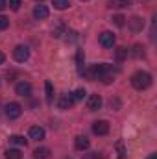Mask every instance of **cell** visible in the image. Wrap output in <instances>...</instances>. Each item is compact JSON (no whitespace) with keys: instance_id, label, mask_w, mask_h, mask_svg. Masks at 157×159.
Here are the masks:
<instances>
[{"instance_id":"cell-1","label":"cell","mask_w":157,"mask_h":159,"mask_svg":"<svg viewBox=\"0 0 157 159\" xmlns=\"http://www.w3.org/2000/svg\"><path fill=\"white\" fill-rule=\"evenodd\" d=\"M131 85L137 91H144V89H148L152 85V76L148 72H144V70H139V72H135L131 76Z\"/></svg>"},{"instance_id":"cell-2","label":"cell","mask_w":157,"mask_h":159,"mask_svg":"<svg viewBox=\"0 0 157 159\" xmlns=\"http://www.w3.org/2000/svg\"><path fill=\"white\" fill-rule=\"evenodd\" d=\"M13 57H15V61L24 63V61L30 57V48H28V46H24V44L15 46V50H13Z\"/></svg>"},{"instance_id":"cell-3","label":"cell","mask_w":157,"mask_h":159,"mask_svg":"<svg viewBox=\"0 0 157 159\" xmlns=\"http://www.w3.org/2000/svg\"><path fill=\"white\" fill-rule=\"evenodd\" d=\"M22 115V106L20 104H17V102H11V104H7L6 106V117L7 119H19Z\"/></svg>"},{"instance_id":"cell-4","label":"cell","mask_w":157,"mask_h":159,"mask_svg":"<svg viewBox=\"0 0 157 159\" xmlns=\"http://www.w3.org/2000/svg\"><path fill=\"white\" fill-rule=\"evenodd\" d=\"M98 41H100V44H102L104 48H113V44H115V35H113V32H102V34L98 35Z\"/></svg>"},{"instance_id":"cell-5","label":"cell","mask_w":157,"mask_h":159,"mask_svg":"<svg viewBox=\"0 0 157 159\" xmlns=\"http://www.w3.org/2000/svg\"><path fill=\"white\" fill-rule=\"evenodd\" d=\"M92 131L96 135H107L109 133V122L107 120H96L92 124Z\"/></svg>"},{"instance_id":"cell-6","label":"cell","mask_w":157,"mask_h":159,"mask_svg":"<svg viewBox=\"0 0 157 159\" xmlns=\"http://www.w3.org/2000/svg\"><path fill=\"white\" fill-rule=\"evenodd\" d=\"M74 102H76L74 96H72L70 93H67V94H63V96L59 98V104H57V106H59V109L65 111V109H70V107L74 106Z\"/></svg>"},{"instance_id":"cell-7","label":"cell","mask_w":157,"mask_h":159,"mask_svg":"<svg viewBox=\"0 0 157 159\" xmlns=\"http://www.w3.org/2000/svg\"><path fill=\"white\" fill-rule=\"evenodd\" d=\"M15 93H17L19 96H30V93H32V85H30L28 81H20V83L15 85Z\"/></svg>"},{"instance_id":"cell-8","label":"cell","mask_w":157,"mask_h":159,"mask_svg":"<svg viewBox=\"0 0 157 159\" xmlns=\"http://www.w3.org/2000/svg\"><path fill=\"white\" fill-rule=\"evenodd\" d=\"M87 107H89L91 111H98V109L102 107V98H100V94H91L89 100H87Z\"/></svg>"},{"instance_id":"cell-9","label":"cell","mask_w":157,"mask_h":159,"mask_svg":"<svg viewBox=\"0 0 157 159\" xmlns=\"http://www.w3.org/2000/svg\"><path fill=\"white\" fill-rule=\"evenodd\" d=\"M89 139L85 137V135H78L76 139H74V146H76V150H79V152H83V150H87L89 148Z\"/></svg>"},{"instance_id":"cell-10","label":"cell","mask_w":157,"mask_h":159,"mask_svg":"<svg viewBox=\"0 0 157 159\" xmlns=\"http://www.w3.org/2000/svg\"><path fill=\"white\" fill-rule=\"evenodd\" d=\"M128 26H129L133 32H141L142 26H144V20H142L141 17H131V19L128 20Z\"/></svg>"},{"instance_id":"cell-11","label":"cell","mask_w":157,"mask_h":159,"mask_svg":"<svg viewBox=\"0 0 157 159\" xmlns=\"http://www.w3.org/2000/svg\"><path fill=\"white\" fill-rule=\"evenodd\" d=\"M48 15H50V11H48V7H46V6H35V7H34V17H35L37 20L46 19Z\"/></svg>"},{"instance_id":"cell-12","label":"cell","mask_w":157,"mask_h":159,"mask_svg":"<svg viewBox=\"0 0 157 159\" xmlns=\"http://www.w3.org/2000/svg\"><path fill=\"white\" fill-rule=\"evenodd\" d=\"M30 137L35 139V141H43L44 139V129L41 126H32L30 128Z\"/></svg>"},{"instance_id":"cell-13","label":"cell","mask_w":157,"mask_h":159,"mask_svg":"<svg viewBox=\"0 0 157 159\" xmlns=\"http://www.w3.org/2000/svg\"><path fill=\"white\" fill-rule=\"evenodd\" d=\"M48 157H50V150L46 146H41V148L34 150V159H48Z\"/></svg>"},{"instance_id":"cell-14","label":"cell","mask_w":157,"mask_h":159,"mask_svg":"<svg viewBox=\"0 0 157 159\" xmlns=\"http://www.w3.org/2000/svg\"><path fill=\"white\" fill-rule=\"evenodd\" d=\"M83 59H85V54H83V50L79 48L78 52H76V65H78V72L83 76V70H85V67H83Z\"/></svg>"},{"instance_id":"cell-15","label":"cell","mask_w":157,"mask_h":159,"mask_svg":"<svg viewBox=\"0 0 157 159\" xmlns=\"http://www.w3.org/2000/svg\"><path fill=\"white\" fill-rule=\"evenodd\" d=\"M44 89H46V102L54 104V87L50 81H44Z\"/></svg>"},{"instance_id":"cell-16","label":"cell","mask_w":157,"mask_h":159,"mask_svg":"<svg viewBox=\"0 0 157 159\" xmlns=\"http://www.w3.org/2000/svg\"><path fill=\"white\" fill-rule=\"evenodd\" d=\"M6 159H22V154L17 148H7L6 150Z\"/></svg>"},{"instance_id":"cell-17","label":"cell","mask_w":157,"mask_h":159,"mask_svg":"<svg viewBox=\"0 0 157 159\" xmlns=\"http://www.w3.org/2000/svg\"><path fill=\"white\" fill-rule=\"evenodd\" d=\"M9 143H13V144H17V146H26V139L22 137V135H11L9 137Z\"/></svg>"},{"instance_id":"cell-18","label":"cell","mask_w":157,"mask_h":159,"mask_svg":"<svg viewBox=\"0 0 157 159\" xmlns=\"http://www.w3.org/2000/svg\"><path fill=\"white\" fill-rule=\"evenodd\" d=\"M65 32H67V28H65V24H63V22H57V26L52 30L54 37H61V35H65Z\"/></svg>"},{"instance_id":"cell-19","label":"cell","mask_w":157,"mask_h":159,"mask_svg":"<svg viewBox=\"0 0 157 159\" xmlns=\"http://www.w3.org/2000/svg\"><path fill=\"white\" fill-rule=\"evenodd\" d=\"M131 4V0H111L109 7H128Z\"/></svg>"},{"instance_id":"cell-20","label":"cell","mask_w":157,"mask_h":159,"mask_svg":"<svg viewBox=\"0 0 157 159\" xmlns=\"http://www.w3.org/2000/svg\"><path fill=\"white\" fill-rule=\"evenodd\" d=\"M70 6V0H54V7L56 9H67Z\"/></svg>"},{"instance_id":"cell-21","label":"cell","mask_w":157,"mask_h":159,"mask_svg":"<svg viewBox=\"0 0 157 159\" xmlns=\"http://www.w3.org/2000/svg\"><path fill=\"white\" fill-rule=\"evenodd\" d=\"M131 56H133V57H141V56H144V48H142L141 44H135L133 50H131Z\"/></svg>"},{"instance_id":"cell-22","label":"cell","mask_w":157,"mask_h":159,"mask_svg":"<svg viewBox=\"0 0 157 159\" xmlns=\"http://www.w3.org/2000/svg\"><path fill=\"white\" fill-rule=\"evenodd\" d=\"M85 94H87V93H85V89H83V87H79V89H76V93H74L72 96H74V100L78 102V100H83V98H85Z\"/></svg>"},{"instance_id":"cell-23","label":"cell","mask_w":157,"mask_h":159,"mask_svg":"<svg viewBox=\"0 0 157 159\" xmlns=\"http://www.w3.org/2000/svg\"><path fill=\"white\" fill-rule=\"evenodd\" d=\"M128 54H129V52H128L126 48H118V50H117V59H118V61H122Z\"/></svg>"},{"instance_id":"cell-24","label":"cell","mask_w":157,"mask_h":159,"mask_svg":"<svg viewBox=\"0 0 157 159\" xmlns=\"http://www.w3.org/2000/svg\"><path fill=\"white\" fill-rule=\"evenodd\" d=\"M113 20H115V24H117V26H120V28L126 24V19H124L122 15H115V17H113Z\"/></svg>"},{"instance_id":"cell-25","label":"cell","mask_w":157,"mask_h":159,"mask_svg":"<svg viewBox=\"0 0 157 159\" xmlns=\"http://www.w3.org/2000/svg\"><path fill=\"white\" fill-rule=\"evenodd\" d=\"M7 26H9V19L4 17V15H0V30H6Z\"/></svg>"},{"instance_id":"cell-26","label":"cell","mask_w":157,"mask_h":159,"mask_svg":"<svg viewBox=\"0 0 157 159\" xmlns=\"http://www.w3.org/2000/svg\"><path fill=\"white\" fill-rule=\"evenodd\" d=\"M65 35H67V41H70V43L78 41V34L76 32H65Z\"/></svg>"},{"instance_id":"cell-27","label":"cell","mask_w":157,"mask_h":159,"mask_svg":"<svg viewBox=\"0 0 157 159\" xmlns=\"http://www.w3.org/2000/svg\"><path fill=\"white\" fill-rule=\"evenodd\" d=\"M117 148H118V154H120V159H124L126 150H124V143H122V141H118V143H117Z\"/></svg>"},{"instance_id":"cell-28","label":"cell","mask_w":157,"mask_h":159,"mask_svg":"<svg viewBox=\"0 0 157 159\" xmlns=\"http://www.w3.org/2000/svg\"><path fill=\"white\" fill-rule=\"evenodd\" d=\"M83 159H102V156H100L98 152H92V154H85Z\"/></svg>"},{"instance_id":"cell-29","label":"cell","mask_w":157,"mask_h":159,"mask_svg":"<svg viewBox=\"0 0 157 159\" xmlns=\"http://www.w3.org/2000/svg\"><path fill=\"white\" fill-rule=\"evenodd\" d=\"M9 6H11V9H19L20 7V0H9Z\"/></svg>"},{"instance_id":"cell-30","label":"cell","mask_w":157,"mask_h":159,"mask_svg":"<svg viewBox=\"0 0 157 159\" xmlns=\"http://www.w3.org/2000/svg\"><path fill=\"white\" fill-rule=\"evenodd\" d=\"M6 7H7V2H6V0H0V11L6 9Z\"/></svg>"},{"instance_id":"cell-31","label":"cell","mask_w":157,"mask_h":159,"mask_svg":"<svg viewBox=\"0 0 157 159\" xmlns=\"http://www.w3.org/2000/svg\"><path fill=\"white\" fill-rule=\"evenodd\" d=\"M4 59H6V56H4V54H2V52H0V65H2V63H4Z\"/></svg>"},{"instance_id":"cell-32","label":"cell","mask_w":157,"mask_h":159,"mask_svg":"<svg viewBox=\"0 0 157 159\" xmlns=\"http://www.w3.org/2000/svg\"><path fill=\"white\" fill-rule=\"evenodd\" d=\"M148 159H157V154H152V156H150Z\"/></svg>"},{"instance_id":"cell-33","label":"cell","mask_w":157,"mask_h":159,"mask_svg":"<svg viewBox=\"0 0 157 159\" xmlns=\"http://www.w3.org/2000/svg\"><path fill=\"white\" fill-rule=\"evenodd\" d=\"M39 2H43V0H39Z\"/></svg>"}]
</instances>
